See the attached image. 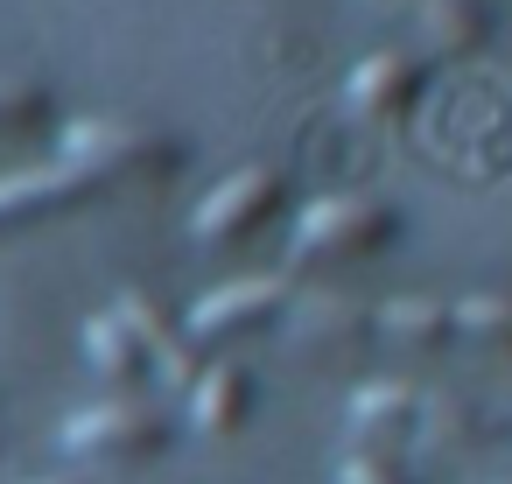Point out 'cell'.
<instances>
[{"label":"cell","instance_id":"cell-2","mask_svg":"<svg viewBox=\"0 0 512 484\" xmlns=\"http://www.w3.org/2000/svg\"><path fill=\"white\" fill-rule=\"evenodd\" d=\"M162 442H169V421L148 400H106V407H85V414L64 421L71 456H141V449H162Z\"/></svg>","mask_w":512,"mask_h":484},{"label":"cell","instance_id":"cell-6","mask_svg":"<svg viewBox=\"0 0 512 484\" xmlns=\"http://www.w3.org/2000/svg\"><path fill=\"white\" fill-rule=\"evenodd\" d=\"M281 190H288L281 169H260V162H253V169H232V176L197 204L190 225H197V239H239V232H253V225L281 204Z\"/></svg>","mask_w":512,"mask_h":484},{"label":"cell","instance_id":"cell-8","mask_svg":"<svg viewBox=\"0 0 512 484\" xmlns=\"http://www.w3.org/2000/svg\"><path fill=\"white\" fill-rule=\"evenodd\" d=\"M414 92H421V57H414V50H379V57H365V64L351 71V85H344L351 113H365V120L407 113Z\"/></svg>","mask_w":512,"mask_h":484},{"label":"cell","instance_id":"cell-15","mask_svg":"<svg viewBox=\"0 0 512 484\" xmlns=\"http://www.w3.org/2000/svg\"><path fill=\"white\" fill-rule=\"evenodd\" d=\"M337 484H400V463H386V456H365V449H351V456L337 463Z\"/></svg>","mask_w":512,"mask_h":484},{"label":"cell","instance_id":"cell-4","mask_svg":"<svg viewBox=\"0 0 512 484\" xmlns=\"http://www.w3.org/2000/svg\"><path fill=\"white\" fill-rule=\"evenodd\" d=\"M106 190V176L78 155H57V162H36V169H15V176H0V225H15V218H36V211H64L78 197Z\"/></svg>","mask_w":512,"mask_h":484},{"label":"cell","instance_id":"cell-13","mask_svg":"<svg viewBox=\"0 0 512 484\" xmlns=\"http://www.w3.org/2000/svg\"><path fill=\"white\" fill-rule=\"evenodd\" d=\"M288 309H295V330H302V337L358 344V337L372 330V316H365V309H351V302H337V295H302V302H288Z\"/></svg>","mask_w":512,"mask_h":484},{"label":"cell","instance_id":"cell-12","mask_svg":"<svg viewBox=\"0 0 512 484\" xmlns=\"http://www.w3.org/2000/svg\"><path fill=\"white\" fill-rule=\"evenodd\" d=\"M85 358H92V372H99V379H113V386L141 379V365H148L120 316H92V323H85Z\"/></svg>","mask_w":512,"mask_h":484},{"label":"cell","instance_id":"cell-5","mask_svg":"<svg viewBox=\"0 0 512 484\" xmlns=\"http://www.w3.org/2000/svg\"><path fill=\"white\" fill-rule=\"evenodd\" d=\"M64 155L92 162L106 183L127 176V169H176V148H169L162 134H148V127H120V120H78L71 141H64Z\"/></svg>","mask_w":512,"mask_h":484},{"label":"cell","instance_id":"cell-7","mask_svg":"<svg viewBox=\"0 0 512 484\" xmlns=\"http://www.w3.org/2000/svg\"><path fill=\"white\" fill-rule=\"evenodd\" d=\"M113 316L127 323V337L141 344V358H148V372H155L162 386H176V393H190V386H197V372H204V365H197L190 330H176L148 295H120V302H113Z\"/></svg>","mask_w":512,"mask_h":484},{"label":"cell","instance_id":"cell-14","mask_svg":"<svg viewBox=\"0 0 512 484\" xmlns=\"http://www.w3.org/2000/svg\"><path fill=\"white\" fill-rule=\"evenodd\" d=\"M456 309V337L470 344H512V295H463Z\"/></svg>","mask_w":512,"mask_h":484},{"label":"cell","instance_id":"cell-16","mask_svg":"<svg viewBox=\"0 0 512 484\" xmlns=\"http://www.w3.org/2000/svg\"><path fill=\"white\" fill-rule=\"evenodd\" d=\"M29 113H43V92L22 78H0V120H29Z\"/></svg>","mask_w":512,"mask_h":484},{"label":"cell","instance_id":"cell-1","mask_svg":"<svg viewBox=\"0 0 512 484\" xmlns=\"http://www.w3.org/2000/svg\"><path fill=\"white\" fill-rule=\"evenodd\" d=\"M400 239V211L386 197H316L295 232H288V253L309 260V267H337V260H372Z\"/></svg>","mask_w":512,"mask_h":484},{"label":"cell","instance_id":"cell-17","mask_svg":"<svg viewBox=\"0 0 512 484\" xmlns=\"http://www.w3.org/2000/svg\"><path fill=\"white\" fill-rule=\"evenodd\" d=\"M43 484H78V477H43Z\"/></svg>","mask_w":512,"mask_h":484},{"label":"cell","instance_id":"cell-9","mask_svg":"<svg viewBox=\"0 0 512 484\" xmlns=\"http://www.w3.org/2000/svg\"><path fill=\"white\" fill-rule=\"evenodd\" d=\"M246 407H253L246 365H204V372H197V386H190V421H197L204 435H232V428L246 421Z\"/></svg>","mask_w":512,"mask_h":484},{"label":"cell","instance_id":"cell-3","mask_svg":"<svg viewBox=\"0 0 512 484\" xmlns=\"http://www.w3.org/2000/svg\"><path fill=\"white\" fill-rule=\"evenodd\" d=\"M295 302V281L288 274H239V281H218L211 295H197V309H190V344H204V337H232V330H246V323H267L274 309H288Z\"/></svg>","mask_w":512,"mask_h":484},{"label":"cell","instance_id":"cell-10","mask_svg":"<svg viewBox=\"0 0 512 484\" xmlns=\"http://www.w3.org/2000/svg\"><path fill=\"white\" fill-rule=\"evenodd\" d=\"M386 8L414 15V22H421L435 43H449V50H470V43L491 36V8H484V0H386Z\"/></svg>","mask_w":512,"mask_h":484},{"label":"cell","instance_id":"cell-11","mask_svg":"<svg viewBox=\"0 0 512 484\" xmlns=\"http://www.w3.org/2000/svg\"><path fill=\"white\" fill-rule=\"evenodd\" d=\"M372 323L386 337H407V344H449L456 337V309L449 302H428V295H400V302L372 309Z\"/></svg>","mask_w":512,"mask_h":484}]
</instances>
